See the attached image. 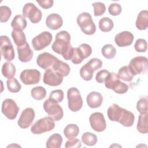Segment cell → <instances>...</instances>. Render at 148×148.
<instances>
[{"mask_svg": "<svg viewBox=\"0 0 148 148\" xmlns=\"http://www.w3.org/2000/svg\"><path fill=\"white\" fill-rule=\"evenodd\" d=\"M117 75L120 79L125 82H131L134 76L128 66H123L120 68Z\"/></svg>", "mask_w": 148, "mask_h": 148, "instance_id": "f546056e", "label": "cell"}, {"mask_svg": "<svg viewBox=\"0 0 148 148\" xmlns=\"http://www.w3.org/2000/svg\"><path fill=\"white\" fill-rule=\"evenodd\" d=\"M63 24V20L60 15L57 13L50 14L46 18V24L47 27L52 29L57 30L61 28Z\"/></svg>", "mask_w": 148, "mask_h": 148, "instance_id": "d6986e66", "label": "cell"}, {"mask_svg": "<svg viewBox=\"0 0 148 148\" xmlns=\"http://www.w3.org/2000/svg\"><path fill=\"white\" fill-rule=\"evenodd\" d=\"M27 22L24 17L18 14L15 16L11 22V26L13 30L17 31H23L27 27Z\"/></svg>", "mask_w": 148, "mask_h": 148, "instance_id": "603a6c76", "label": "cell"}, {"mask_svg": "<svg viewBox=\"0 0 148 148\" xmlns=\"http://www.w3.org/2000/svg\"><path fill=\"white\" fill-rule=\"evenodd\" d=\"M81 146H82V144H81L80 140L76 138L69 139L68 141H66L65 145V147L66 148H69V147L79 148V147H81Z\"/></svg>", "mask_w": 148, "mask_h": 148, "instance_id": "c3c4849f", "label": "cell"}, {"mask_svg": "<svg viewBox=\"0 0 148 148\" xmlns=\"http://www.w3.org/2000/svg\"><path fill=\"white\" fill-rule=\"evenodd\" d=\"M136 28L139 30H145L148 26V11L143 10L139 12L135 23Z\"/></svg>", "mask_w": 148, "mask_h": 148, "instance_id": "7402d4cb", "label": "cell"}, {"mask_svg": "<svg viewBox=\"0 0 148 148\" xmlns=\"http://www.w3.org/2000/svg\"><path fill=\"white\" fill-rule=\"evenodd\" d=\"M134 35L131 32L124 31L116 35L114 42L118 46L123 47L131 45L134 41Z\"/></svg>", "mask_w": 148, "mask_h": 148, "instance_id": "e0dca14e", "label": "cell"}, {"mask_svg": "<svg viewBox=\"0 0 148 148\" xmlns=\"http://www.w3.org/2000/svg\"><path fill=\"white\" fill-rule=\"evenodd\" d=\"M67 99L68 108L72 112H77L82 108L83 99L77 88L71 87L68 90Z\"/></svg>", "mask_w": 148, "mask_h": 148, "instance_id": "277c9868", "label": "cell"}, {"mask_svg": "<svg viewBox=\"0 0 148 148\" xmlns=\"http://www.w3.org/2000/svg\"><path fill=\"white\" fill-rule=\"evenodd\" d=\"M94 7V14L95 16H100L104 14L106 10L105 5L100 2H96L92 4Z\"/></svg>", "mask_w": 148, "mask_h": 148, "instance_id": "ab89813d", "label": "cell"}, {"mask_svg": "<svg viewBox=\"0 0 148 148\" xmlns=\"http://www.w3.org/2000/svg\"><path fill=\"white\" fill-rule=\"evenodd\" d=\"M19 109V107L12 99L7 98L2 102L1 108L2 113L8 119H15L18 113Z\"/></svg>", "mask_w": 148, "mask_h": 148, "instance_id": "8fae6325", "label": "cell"}, {"mask_svg": "<svg viewBox=\"0 0 148 148\" xmlns=\"http://www.w3.org/2000/svg\"><path fill=\"white\" fill-rule=\"evenodd\" d=\"M77 23L82 31L86 35H91L96 31L95 24L89 13L83 12L79 14L77 17Z\"/></svg>", "mask_w": 148, "mask_h": 148, "instance_id": "3957f363", "label": "cell"}, {"mask_svg": "<svg viewBox=\"0 0 148 148\" xmlns=\"http://www.w3.org/2000/svg\"><path fill=\"white\" fill-rule=\"evenodd\" d=\"M94 71L86 64L80 69V75L82 78L86 80H91L93 77Z\"/></svg>", "mask_w": 148, "mask_h": 148, "instance_id": "8d00e7d4", "label": "cell"}, {"mask_svg": "<svg viewBox=\"0 0 148 148\" xmlns=\"http://www.w3.org/2000/svg\"><path fill=\"white\" fill-rule=\"evenodd\" d=\"M97 136L95 134L90 132H84L82 136V142L87 146H94L97 143Z\"/></svg>", "mask_w": 148, "mask_h": 148, "instance_id": "d6a6232c", "label": "cell"}, {"mask_svg": "<svg viewBox=\"0 0 148 148\" xmlns=\"http://www.w3.org/2000/svg\"><path fill=\"white\" fill-rule=\"evenodd\" d=\"M71 35L66 31H61L56 35L51 49L57 54H61L66 60H71L72 57L73 47L70 43Z\"/></svg>", "mask_w": 148, "mask_h": 148, "instance_id": "6da1fadb", "label": "cell"}, {"mask_svg": "<svg viewBox=\"0 0 148 148\" xmlns=\"http://www.w3.org/2000/svg\"><path fill=\"white\" fill-rule=\"evenodd\" d=\"M40 6L43 9H47L51 8L53 5L54 1L53 0H45V1H36Z\"/></svg>", "mask_w": 148, "mask_h": 148, "instance_id": "681fc988", "label": "cell"}, {"mask_svg": "<svg viewBox=\"0 0 148 148\" xmlns=\"http://www.w3.org/2000/svg\"><path fill=\"white\" fill-rule=\"evenodd\" d=\"M71 60L72 62L74 64H80L82 62V61L83 60L79 53L77 47L73 48V54H72V58Z\"/></svg>", "mask_w": 148, "mask_h": 148, "instance_id": "7dc6e473", "label": "cell"}, {"mask_svg": "<svg viewBox=\"0 0 148 148\" xmlns=\"http://www.w3.org/2000/svg\"><path fill=\"white\" fill-rule=\"evenodd\" d=\"M50 99L56 102H61L64 99V92L62 90H53L49 95Z\"/></svg>", "mask_w": 148, "mask_h": 148, "instance_id": "60d3db41", "label": "cell"}, {"mask_svg": "<svg viewBox=\"0 0 148 148\" xmlns=\"http://www.w3.org/2000/svg\"><path fill=\"white\" fill-rule=\"evenodd\" d=\"M58 58L47 52H44L39 54L36 58L38 65L43 69L52 68Z\"/></svg>", "mask_w": 148, "mask_h": 148, "instance_id": "9a60e30c", "label": "cell"}, {"mask_svg": "<svg viewBox=\"0 0 148 148\" xmlns=\"http://www.w3.org/2000/svg\"><path fill=\"white\" fill-rule=\"evenodd\" d=\"M134 49L137 52H146L147 49V43L146 40L141 38L137 39L134 45Z\"/></svg>", "mask_w": 148, "mask_h": 148, "instance_id": "b9f144b4", "label": "cell"}, {"mask_svg": "<svg viewBox=\"0 0 148 148\" xmlns=\"http://www.w3.org/2000/svg\"><path fill=\"white\" fill-rule=\"evenodd\" d=\"M114 26L113 20L109 17H104L100 19L99 21L98 27L101 31L102 32H109L110 31Z\"/></svg>", "mask_w": 148, "mask_h": 148, "instance_id": "4dcf8cb0", "label": "cell"}, {"mask_svg": "<svg viewBox=\"0 0 148 148\" xmlns=\"http://www.w3.org/2000/svg\"><path fill=\"white\" fill-rule=\"evenodd\" d=\"M134 120V114L131 112L123 108L118 122L123 126L129 127L133 125Z\"/></svg>", "mask_w": 148, "mask_h": 148, "instance_id": "44dd1931", "label": "cell"}, {"mask_svg": "<svg viewBox=\"0 0 148 148\" xmlns=\"http://www.w3.org/2000/svg\"><path fill=\"white\" fill-rule=\"evenodd\" d=\"M110 72L106 69H102L98 72L95 76V80L99 83H103L105 82L106 79L109 75Z\"/></svg>", "mask_w": 148, "mask_h": 148, "instance_id": "bcb514c9", "label": "cell"}, {"mask_svg": "<svg viewBox=\"0 0 148 148\" xmlns=\"http://www.w3.org/2000/svg\"><path fill=\"white\" fill-rule=\"evenodd\" d=\"M63 76L52 69H46L44 73L43 82L50 86H58L63 81Z\"/></svg>", "mask_w": 148, "mask_h": 148, "instance_id": "4fadbf2b", "label": "cell"}, {"mask_svg": "<svg viewBox=\"0 0 148 148\" xmlns=\"http://www.w3.org/2000/svg\"><path fill=\"white\" fill-rule=\"evenodd\" d=\"M62 143V138L58 133L53 134L47 139L46 146L47 148H60Z\"/></svg>", "mask_w": 148, "mask_h": 148, "instance_id": "d4e9b609", "label": "cell"}, {"mask_svg": "<svg viewBox=\"0 0 148 148\" xmlns=\"http://www.w3.org/2000/svg\"><path fill=\"white\" fill-rule=\"evenodd\" d=\"M54 127V120L50 116H47L37 120L31 127V132L34 134H40L50 131Z\"/></svg>", "mask_w": 148, "mask_h": 148, "instance_id": "5b68a950", "label": "cell"}, {"mask_svg": "<svg viewBox=\"0 0 148 148\" xmlns=\"http://www.w3.org/2000/svg\"><path fill=\"white\" fill-rule=\"evenodd\" d=\"M40 72L35 69H25L20 75V79L22 83L25 85H32L37 84L40 80Z\"/></svg>", "mask_w": 148, "mask_h": 148, "instance_id": "7c38bea8", "label": "cell"}, {"mask_svg": "<svg viewBox=\"0 0 148 148\" xmlns=\"http://www.w3.org/2000/svg\"><path fill=\"white\" fill-rule=\"evenodd\" d=\"M17 50L18 53V58L20 61L27 62L31 60L34 53L27 42L21 46H17Z\"/></svg>", "mask_w": 148, "mask_h": 148, "instance_id": "ac0fdd59", "label": "cell"}, {"mask_svg": "<svg viewBox=\"0 0 148 148\" xmlns=\"http://www.w3.org/2000/svg\"><path fill=\"white\" fill-rule=\"evenodd\" d=\"M86 64L94 72L100 69L102 66V61L97 58H91Z\"/></svg>", "mask_w": 148, "mask_h": 148, "instance_id": "ee69618b", "label": "cell"}, {"mask_svg": "<svg viewBox=\"0 0 148 148\" xmlns=\"http://www.w3.org/2000/svg\"><path fill=\"white\" fill-rule=\"evenodd\" d=\"M136 109L140 113L147 112V98H141L136 103Z\"/></svg>", "mask_w": 148, "mask_h": 148, "instance_id": "7bdbcfd3", "label": "cell"}, {"mask_svg": "<svg viewBox=\"0 0 148 148\" xmlns=\"http://www.w3.org/2000/svg\"><path fill=\"white\" fill-rule=\"evenodd\" d=\"M122 108L116 103H113L110 106L107 111V115L109 119L112 121L118 122L122 111Z\"/></svg>", "mask_w": 148, "mask_h": 148, "instance_id": "cb8c5ba5", "label": "cell"}, {"mask_svg": "<svg viewBox=\"0 0 148 148\" xmlns=\"http://www.w3.org/2000/svg\"><path fill=\"white\" fill-rule=\"evenodd\" d=\"M86 101L90 108H97L102 105L103 97L101 93L97 91H92L87 95Z\"/></svg>", "mask_w": 148, "mask_h": 148, "instance_id": "ffe728a7", "label": "cell"}, {"mask_svg": "<svg viewBox=\"0 0 148 148\" xmlns=\"http://www.w3.org/2000/svg\"><path fill=\"white\" fill-rule=\"evenodd\" d=\"M136 128L137 130L140 133L147 134L148 132L147 112L140 114L139 116Z\"/></svg>", "mask_w": 148, "mask_h": 148, "instance_id": "4316f807", "label": "cell"}, {"mask_svg": "<svg viewBox=\"0 0 148 148\" xmlns=\"http://www.w3.org/2000/svg\"><path fill=\"white\" fill-rule=\"evenodd\" d=\"M128 67L134 76L145 73L148 68L147 58L144 56H137L131 59Z\"/></svg>", "mask_w": 148, "mask_h": 148, "instance_id": "52a82bcc", "label": "cell"}, {"mask_svg": "<svg viewBox=\"0 0 148 148\" xmlns=\"http://www.w3.org/2000/svg\"><path fill=\"white\" fill-rule=\"evenodd\" d=\"M51 69L58 72L64 77L67 76L70 72V67L69 65L67 63L60 60L59 59L57 60Z\"/></svg>", "mask_w": 148, "mask_h": 148, "instance_id": "484cf974", "label": "cell"}, {"mask_svg": "<svg viewBox=\"0 0 148 148\" xmlns=\"http://www.w3.org/2000/svg\"><path fill=\"white\" fill-rule=\"evenodd\" d=\"M1 72L5 77L12 78L16 75V66L10 62H6L2 65Z\"/></svg>", "mask_w": 148, "mask_h": 148, "instance_id": "83f0119b", "label": "cell"}, {"mask_svg": "<svg viewBox=\"0 0 148 148\" xmlns=\"http://www.w3.org/2000/svg\"><path fill=\"white\" fill-rule=\"evenodd\" d=\"M11 35L14 43L17 46H21L27 42L25 35L23 31H17L13 30L12 31Z\"/></svg>", "mask_w": 148, "mask_h": 148, "instance_id": "1f68e13d", "label": "cell"}, {"mask_svg": "<svg viewBox=\"0 0 148 148\" xmlns=\"http://www.w3.org/2000/svg\"><path fill=\"white\" fill-rule=\"evenodd\" d=\"M52 39L53 36L50 32L43 31L32 39V45L35 50L39 51L47 47Z\"/></svg>", "mask_w": 148, "mask_h": 148, "instance_id": "30bf717a", "label": "cell"}, {"mask_svg": "<svg viewBox=\"0 0 148 148\" xmlns=\"http://www.w3.org/2000/svg\"><path fill=\"white\" fill-rule=\"evenodd\" d=\"M12 15L11 9L7 6H1L0 7V21L5 23L8 21Z\"/></svg>", "mask_w": 148, "mask_h": 148, "instance_id": "f35d334b", "label": "cell"}, {"mask_svg": "<svg viewBox=\"0 0 148 148\" xmlns=\"http://www.w3.org/2000/svg\"><path fill=\"white\" fill-rule=\"evenodd\" d=\"M8 90L13 93H16L20 91L21 86L15 77L9 78L6 81Z\"/></svg>", "mask_w": 148, "mask_h": 148, "instance_id": "d590c367", "label": "cell"}, {"mask_svg": "<svg viewBox=\"0 0 148 148\" xmlns=\"http://www.w3.org/2000/svg\"><path fill=\"white\" fill-rule=\"evenodd\" d=\"M24 17H28L32 23H39L42 17V13L35 4L29 2L24 5L22 10Z\"/></svg>", "mask_w": 148, "mask_h": 148, "instance_id": "ba28073f", "label": "cell"}, {"mask_svg": "<svg viewBox=\"0 0 148 148\" xmlns=\"http://www.w3.org/2000/svg\"><path fill=\"white\" fill-rule=\"evenodd\" d=\"M35 116L34 110L31 108H25L22 112L17 124L18 126L23 129L27 128L32 123Z\"/></svg>", "mask_w": 148, "mask_h": 148, "instance_id": "2e32d148", "label": "cell"}, {"mask_svg": "<svg viewBox=\"0 0 148 148\" xmlns=\"http://www.w3.org/2000/svg\"><path fill=\"white\" fill-rule=\"evenodd\" d=\"M91 127L95 131L101 132L106 128V123L103 114L101 112H94L89 117Z\"/></svg>", "mask_w": 148, "mask_h": 148, "instance_id": "5bb4252c", "label": "cell"}, {"mask_svg": "<svg viewBox=\"0 0 148 148\" xmlns=\"http://www.w3.org/2000/svg\"><path fill=\"white\" fill-rule=\"evenodd\" d=\"M104 83L107 88L113 90L117 94H125L128 90V86L121 82L117 75L114 72H110Z\"/></svg>", "mask_w": 148, "mask_h": 148, "instance_id": "7a4b0ae2", "label": "cell"}, {"mask_svg": "<svg viewBox=\"0 0 148 148\" xmlns=\"http://www.w3.org/2000/svg\"><path fill=\"white\" fill-rule=\"evenodd\" d=\"M79 53L83 60L88 57L92 53V49L91 46L86 43L81 44L78 47Z\"/></svg>", "mask_w": 148, "mask_h": 148, "instance_id": "74e56055", "label": "cell"}, {"mask_svg": "<svg viewBox=\"0 0 148 148\" xmlns=\"http://www.w3.org/2000/svg\"><path fill=\"white\" fill-rule=\"evenodd\" d=\"M122 11L121 6L117 3H111L108 8V12L110 14L116 16L119 15Z\"/></svg>", "mask_w": 148, "mask_h": 148, "instance_id": "f6af8a7d", "label": "cell"}, {"mask_svg": "<svg viewBox=\"0 0 148 148\" xmlns=\"http://www.w3.org/2000/svg\"><path fill=\"white\" fill-rule=\"evenodd\" d=\"M79 134V128L75 124L67 125L64 130V134L68 139L75 138Z\"/></svg>", "mask_w": 148, "mask_h": 148, "instance_id": "f1b7e54d", "label": "cell"}, {"mask_svg": "<svg viewBox=\"0 0 148 148\" xmlns=\"http://www.w3.org/2000/svg\"><path fill=\"white\" fill-rule=\"evenodd\" d=\"M32 97L38 101L44 99L46 96V90L42 86H37L32 88L31 91Z\"/></svg>", "mask_w": 148, "mask_h": 148, "instance_id": "836d02e7", "label": "cell"}, {"mask_svg": "<svg viewBox=\"0 0 148 148\" xmlns=\"http://www.w3.org/2000/svg\"><path fill=\"white\" fill-rule=\"evenodd\" d=\"M43 109L54 121H59L63 117L64 112L62 107L58 102H54L49 98L44 102Z\"/></svg>", "mask_w": 148, "mask_h": 148, "instance_id": "8992f818", "label": "cell"}, {"mask_svg": "<svg viewBox=\"0 0 148 148\" xmlns=\"http://www.w3.org/2000/svg\"><path fill=\"white\" fill-rule=\"evenodd\" d=\"M101 52L105 58L107 59H112L116 56V49L113 45L106 44L102 48Z\"/></svg>", "mask_w": 148, "mask_h": 148, "instance_id": "e575fe53", "label": "cell"}, {"mask_svg": "<svg viewBox=\"0 0 148 148\" xmlns=\"http://www.w3.org/2000/svg\"><path fill=\"white\" fill-rule=\"evenodd\" d=\"M1 54L8 61H12L15 57L14 48L10 39L6 35L0 37Z\"/></svg>", "mask_w": 148, "mask_h": 148, "instance_id": "9c48e42d", "label": "cell"}]
</instances>
